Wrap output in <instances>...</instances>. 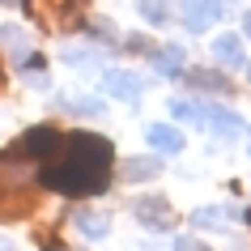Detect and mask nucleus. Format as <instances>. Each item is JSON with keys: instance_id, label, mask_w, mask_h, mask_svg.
I'll return each mask as SVG.
<instances>
[{"instance_id": "nucleus-1", "label": "nucleus", "mask_w": 251, "mask_h": 251, "mask_svg": "<svg viewBox=\"0 0 251 251\" xmlns=\"http://www.w3.org/2000/svg\"><path fill=\"white\" fill-rule=\"evenodd\" d=\"M115 175V145L98 132L60 136L51 158L43 162V183L60 196H98Z\"/></svg>"}, {"instance_id": "nucleus-2", "label": "nucleus", "mask_w": 251, "mask_h": 251, "mask_svg": "<svg viewBox=\"0 0 251 251\" xmlns=\"http://www.w3.org/2000/svg\"><path fill=\"white\" fill-rule=\"evenodd\" d=\"M26 13L39 22L43 30H55V34H68V30H81V13H85V0H22Z\"/></svg>"}, {"instance_id": "nucleus-3", "label": "nucleus", "mask_w": 251, "mask_h": 251, "mask_svg": "<svg viewBox=\"0 0 251 251\" xmlns=\"http://www.w3.org/2000/svg\"><path fill=\"white\" fill-rule=\"evenodd\" d=\"M222 0H183L179 4V17H183V26L192 30V34H200V30H209L222 22Z\"/></svg>"}, {"instance_id": "nucleus-4", "label": "nucleus", "mask_w": 251, "mask_h": 251, "mask_svg": "<svg viewBox=\"0 0 251 251\" xmlns=\"http://www.w3.org/2000/svg\"><path fill=\"white\" fill-rule=\"evenodd\" d=\"M200 124H204L213 136H226V141L247 128L243 115H234V111H226V106H217V102H200Z\"/></svg>"}, {"instance_id": "nucleus-5", "label": "nucleus", "mask_w": 251, "mask_h": 251, "mask_svg": "<svg viewBox=\"0 0 251 251\" xmlns=\"http://www.w3.org/2000/svg\"><path fill=\"white\" fill-rule=\"evenodd\" d=\"M136 217L149 226V230H171L175 226V209L166 196H141L136 200Z\"/></svg>"}, {"instance_id": "nucleus-6", "label": "nucleus", "mask_w": 251, "mask_h": 251, "mask_svg": "<svg viewBox=\"0 0 251 251\" xmlns=\"http://www.w3.org/2000/svg\"><path fill=\"white\" fill-rule=\"evenodd\" d=\"M39 209V196L30 187H13V192H0V222H22Z\"/></svg>"}, {"instance_id": "nucleus-7", "label": "nucleus", "mask_w": 251, "mask_h": 251, "mask_svg": "<svg viewBox=\"0 0 251 251\" xmlns=\"http://www.w3.org/2000/svg\"><path fill=\"white\" fill-rule=\"evenodd\" d=\"M106 90L115 94V98H124V102H136L141 90H145V77H141V73H124V68H115V73H106Z\"/></svg>"}, {"instance_id": "nucleus-8", "label": "nucleus", "mask_w": 251, "mask_h": 251, "mask_svg": "<svg viewBox=\"0 0 251 251\" xmlns=\"http://www.w3.org/2000/svg\"><path fill=\"white\" fill-rule=\"evenodd\" d=\"M73 226H77V234H81V238L102 243L106 230H111V217H106V213H94V209H81L77 217H73Z\"/></svg>"}, {"instance_id": "nucleus-9", "label": "nucleus", "mask_w": 251, "mask_h": 251, "mask_svg": "<svg viewBox=\"0 0 251 251\" xmlns=\"http://www.w3.org/2000/svg\"><path fill=\"white\" fill-rule=\"evenodd\" d=\"M145 141L153 149H162V153H179V149H183V132H179L175 124H149V128H145Z\"/></svg>"}, {"instance_id": "nucleus-10", "label": "nucleus", "mask_w": 251, "mask_h": 251, "mask_svg": "<svg viewBox=\"0 0 251 251\" xmlns=\"http://www.w3.org/2000/svg\"><path fill=\"white\" fill-rule=\"evenodd\" d=\"M183 47H158V51H153V73H158V77H183Z\"/></svg>"}, {"instance_id": "nucleus-11", "label": "nucleus", "mask_w": 251, "mask_h": 251, "mask_svg": "<svg viewBox=\"0 0 251 251\" xmlns=\"http://www.w3.org/2000/svg\"><path fill=\"white\" fill-rule=\"evenodd\" d=\"M183 81L192 85V90H213V94H230V81H226V73H217V68H192V73H183Z\"/></svg>"}, {"instance_id": "nucleus-12", "label": "nucleus", "mask_w": 251, "mask_h": 251, "mask_svg": "<svg viewBox=\"0 0 251 251\" xmlns=\"http://www.w3.org/2000/svg\"><path fill=\"white\" fill-rule=\"evenodd\" d=\"M158 175H162L158 158H128L119 166V179H128V183H145V179H158Z\"/></svg>"}, {"instance_id": "nucleus-13", "label": "nucleus", "mask_w": 251, "mask_h": 251, "mask_svg": "<svg viewBox=\"0 0 251 251\" xmlns=\"http://www.w3.org/2000/svg\"><path fill=\"white\" fill-rule=\"evenodd\" d=\"M213 60L226 64V68L243 64V43H238V34H217V39H213Z\"/></svg>"}, {"instance_id": "nucleus-14", "label": "nucleus", "mask_w": 251, "mask_h": 251, "mask_svg": "<svg viewBox=\"0 0 251 251\" xmlns=\"http://www.w3.org/2000/svg\"><path fill=\"white\" fill-rule=\"evenodd\" d=\"M94 55H98V47H94V43H64V47H60V60H64V64H73V68H90Z\"/></svg>"}, {"instance_id": "nucleus-15", "label": "nucleus", "mask_w": 251, "mask_h": 251, "mask_svg": "<svg viewBox=\"0 0 251 251\" xmlns=\"http://www.w3.org/2000/svg\"><path fill=\"white\" fill-rule=\"evenodd\" d=\"M0 43H4V47L13 51V60H17V64H26V60H30V43H26V34H22V30H17L13 22H9V26H0Z\"/></svg>"}, {"instance_id": "nucleus-16", "label": "nucleus", "mask_w": 251, "mask_h": 251, "mask_svg": "<svg viewBox=\"0 0 251 251\" xmlns=\"http://www.w3.org/2000/svg\"><path fill=\"white\" fill-rule=\"evenodd\" d=\"M60 106H68V111H77V115H90V119H102L106 115V102H98V98H55Z\"/></svg>"}, {"instance_id": "nucleus-17", "label": "nucleus", "mask_w": 251, "mask_h": 251, "mask_svg": "<svg viewBox=\"0 0 251 251\" xmlns=\"http://www.w3.org/2000/svg\"><path fill=\"white\" fill-rule=\"evenodd\" d=\"M136 9H141V17L149 26H162L171 17V0H136Z\"/></svg>"}, {"instance_id": "nucleus-18", "label": "nucleus", "mask_w": 251, "mask_h": 251, "mask_svg": "<svg viewBox=\"0 0 251 251\" xmlns=\"http://www.w3.org/2000/svg\"><path fill=\"white\" fill-rule=\"evenodd\" d=\"M226 222H230V209H196L192 213V226H196V230H209V226L222 230Z\"/></svg>"}, {"instance_id": "nucleus-19", "label": "nucleus", "mask_w": 251, "mask_h": 251, "mask_svg": "<svg viewBox=\"0 0 251 251\" xmlns=\"http://www.w3.org/2000/svg\"><path fill=\"white\" fill-rule=\"evenodd\" d=\"M171 115H175V119H183V124H200V102L175 98V102H171Z\"/></svg>"}, {"instance_id": "nucleus-20", "label": "nucleus", "mask_w": 251, "mask_h": 251, "mask_svg": "<svg viewBox=\"0 0 251 251\" xmlns=\"http://www.w3.org/2000/svg\"><path fill=\"white\" fill-rule=\"evenodd\" d=\"M175 251H209V247H204L200 238H179V243H175Z\"/></svg>"}, {"instance_id": "nucleus-21", "label": "nucleus", "mask_w": 251, "mask_h": 251, "mask_svg": "<svg viewBox=\"0 0 251 251\" xmlns=\"http://www.w3.org/2000/svg\"><path fill=\"white\" fill-rule=\"evenodd\" d=\"M124 47H128V51H145L149 39H145V34H132V39H124Z\"/></svg>"}, {"instance_id": "nucleus-22", "label": "nucleus", "mask_w": 251, "mask_h": 251, "mask_svg": "<svg viewBox=\"0 0 251 251\" xmlns=\"http://www.w3.org/2000/svg\"><path fill=\"white\" fill-rule=\"evenodd\" d=\"M243 30H247V39H251V9H247V17H243Z\"/></svg>"}, {"instance_id": "nucleus-23", "label": "nucleus", "mask_w": 251, "mask_h": 251, "mask_svg": "<svg viewBox=\"0 0 251 251\" xmlns=\"http://www.w3.org/2000/svg\"><path fill=\"white\" fill-rule=\"evenodd\" d=\"M0 251H13V243H9V238H0Z\"/></svg>"}, {"instance_id": "nucleus-24", "label": "nucleus", "mask_w": 251, "mask_h": 251, "mask_svg": "<svg viewBox=\"0 0 251 251\" xmlns=\"http://www.w3.org/2000/svg\"><path fill=\"white\" fill-rule=\"evenodd\" d=\"M0 4H13V0H0Z\"/></svg>"}, {"instance_id": "nucleus-25", "label": "nucleus", "mask_w": 251, "mask_h": 251, "mask_svg": "<svg viewBox=\"0 0 251 251\" xmlns=\"http://www.w3.org/2000/svg\"><path fill=\"white\" fill-rule=\"evenodd\" d=\"M247 222H251V217H247Z\"/></svg>"}]
</instances>
